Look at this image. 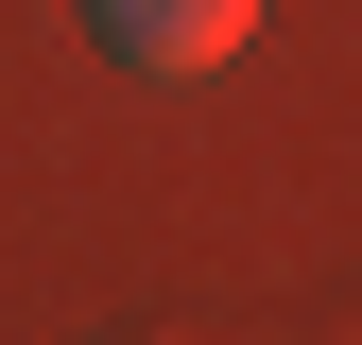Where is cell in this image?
Listing matches in <instances>:
<instances>
[{"label": "cell", "mask_w": 362, "mask_h": 345, "mask_svg": "<svg viewBox=\"0 0 362 345\" xmlns=\"http://www.w3.org/2000/svg\"><path fill=\"white\" fill-rule=\"evenodd\" d=\"M86 35H104L121 69H224L259 35V0H86Z\"/></svg>", "instance_id": "6da1fadb"}]
</instances>
